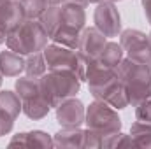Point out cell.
<instances>
[{"instance_id": "7c38bea8", "label": "cell", "mask_w": 151, "mask_h": 149, "mask_svg": "<svg viewBox=\"0 0 151 149\" xmlns=\"http://www.w3.org/2000/svg\"><path fill=\"white\" fill-rule=\"evenodd\" d=\"M83 4H77L72 0H63L62 2V16H63V27L83 30L84 21H86V12H84Z\"/></svg>"}, {"instance_id": "f1b7e54d", "label": "cell", "mask_w": 151, "mask_h": 149, "mask_svg": "<svg viewBox=\"0 0 151 149\" xmlns=\"http://www.w3.org/2000/svg\"><path fill=\"white\" fill-rule=\"evenodd\" d=\"M102 2H116V0H102Z\"/></svg>"}, {"instance_id": "f546056e", "label": "cell", "mask_w": 151, "mask_h": 149, "mask_svg": "<svg viewBox=\"0 0 151 149\" xmlns=\"http://www.w3.org/2000/svg\"><path fill=\"white\" fill-rule=\"evenodd\" d=\"M148 37H150V42H151V34H150V35H148Z\"/></svg>"}, {"instance_id": "ba28073f", "label": "cell", "mask_w": 151, "mask_h": 149, "mask_svg": "<svg viewBox=\"0 0 151 149\" xmlns=\"http://www.w3.org/2000/svg\"><path fill=\"white\" fill-rule=\"evenodd\" d=\"M91 95H93L95 98H99V100L107 102V104H109L111 107H114L116 111L125 109V107L130 105V102H128V95H127V90H125L123 82L118 79V75H116L114 79H111L107 84H104V86H100L99 90L91 91Z\"/></svg>"}, {"instance_id": "52a82bcc", "label": "cell", "mask_w": 151, "mask_h": 149, "mask_svg": "<svg viewBox=\"0 0 151 149\" xmlns=\"http://www.w3.org/2000/svg\"><path fill=\"white\" fill-rule=\"evenodd\" d=\"M21 111H23V105L18 93L0 91V137L7 135L12 130L14 121Z\"/></svg>"}, {"instance_id": "44dd1931", "label": "cell", "mask_w": 151, "mask_h": 149, "mask_svg": "<svg viewBox=\"0 0 151 149\" xmlns=\"http://www.w3.org/2000/svg\"><path fill=\"white\" fill-rule=\"evenodd\" d=\"M27 19H39V16L49 7L46 0H19Z\"/></svg>"}, {"instance_id": "8fae6325", "label": "cell", "mask_w": 151, "mask_h": 149, "mask_svg": "<svg viewBox=\"0 0 151 149\" xmlns=\"http://www.w3.org/2000/svg\"><path fill=\"white\" fill-rule=\"evenodd\" d=\"M27 19L19 0H5L0 4V30L7 35Z\"/></svg>"}, {"instance_id": "7402d4cb", "label": "cell", "mask_w": 151, "mask_h": 149, "mask_svg": "<svg viewBox=\"0 0 151 149\" xmlns=\"http://www.w3.org/2000/svg\"><path fill=\"white\" fill-rule=\"evenodd\" d=\"M119 146H135V144H134V139L130 135L121 133V132H114V133L102 137L100 148H119Z\"/></svg>"}, {"instance_id": "ac0fdd59", "label": "cell", "mask_w": 151, "mask_h": 149, "mask_svg": "<svg viewBox=\"0 0 151 149\" xmlns=\"http://www.w3.org/2000/svg\"><path fill=\"white\" fill-rule=\"evenodd\" d=\"M25 72L30 77H42L47 72V65H46V58H44L42 51L27 54V58H25Z\"/></svg>"}, {"instance_id": "5bb4252c", "label": "cell", "mask_w": 151, "mask_h": 149, "mask_svg": "<svg viewBox=\"0 0 151 149\" xmlns=\"http://www.w3.org/2000/svg\"><path fill=\"white\" fill-rule=\"evenodd\" d=\"M9 146H27V148H49V146H55V140L53 137H49L47 133L40 132V130H34V132H23V133H18L11 139Z\"/></svg>"}, {"instance_id": "d4e9b609", "label": "cell", "mask_w": 151, "mask_h": 149, "mask_svg": "<svg viewBox=\"0 0 151 149\" xmlns=\"http://www.w3.org/2000/svg\"><path fill=\"white\" fill-rule=\"evenodd\" d=\"M72 2L83 4V5H88V4H99V2H102V0H72Z\"/></svg>"}, {"instance_id": "4316f807", "label": "cell", "mask_w": 151, "mask_h": 149, "mask_svg": "<svg viewBox=\"0 0 151 149\" xmlns=\"http://www.w3.org/2000/svg\"><path fill=\"white\" fill-rule=\"evenodd\" d=\"M5 37H7V35H5V34L0 30V44H4V42H5Z\"/></svg>"}, {"instance_id": "4dcf8cb0", "label": "cell", "mask_w": 151, "mask_h": 149, "mask_svg": "<svg viewBox=\"0 0 151 149\" xmlns=\"http://www.w3.org/2000/svg\"><path fill=\"white\" fill-rule=\"evenodd\" d=\"M2 2H5V0H0V4H2Z\"/></svg>"}, {"instance_id": "ffe728a7", "label": "cell", "mask_w": 151, "mask_h": 149, "mask_svg": "<svg viewBox=\"0 0 151 149\" xmlns=\"http://www.w3.org/2000/svg\"><path fill=\"white\" fill-rule=\"evenodd\" d=\"M125 58V53H123V47L116 42H107L102 54L99 56V60L102 63H106L107 67H113V69H118V65L123 62Z\"/></svg>"}, {"instance_id": "1f68e13d", "label": "cell", "mask_w": 151, "mask_h": 149, "mask_svg": "<svg viewBox=\"0 0 151 149\" xmlns=\"http://www.w3.org/2000/svg\"><path fill=\"white\" fill-rule=\"evenodd\" d=\"M150 65H151V63H150Z\"/></svg>"}, {"instance_id": "2e32d148", "label": "cell", "mask_w": 151, "mask_h": 149, "mask_svg": "<svg viewBox=\"0 0 151 149\" xmlns=\"http://www.w3.org/2000/svg\"><path fill=\"white\" fill-rule=\"evenodd\" d=\"M39 21L44 28V32L47 34V37L53 39L56 35V32L63 27V16H62V4L60 5H49L40 16Z\"/></svg>"}, {"instance_id": "e0dca14e", "label": "cell", "mask_w": 151, "mask_h": 149, "mask_svg": "<svg viewBox=\"0 0 151 149\" xmlns=\"http://www.w3.org/2000/svg\"><path fill=\"white\" fill-rule=\"evenodd\" d=\"M21 105H23V112H25L30 119H42L44 116H47V112L51 111V105H49V102L44 98L42 93L37 95V97H34V98L23 100Z\"/></svg>"}, {"instance_id": "277c9868", "label": "cell", "mask_w": 151, "mask_h": 149, "mask_svg": "<svg viewBox=\"0 0 151 149\" xmlns=\"http://www.w3.org/2000/svg\"><path fill=\"white\" fill-rule=\"evenodd\" d=\"M84 123L88 126V130L99 133L100 137H106L109 133L119 132L121 130V119L118 116V111L111 107L107 102L104 100H95L84 116Z\"/></svg>"}, {"instance_id": "cb8c5ba5", "label": "cell", "mask_w": 151, "mask_h": 149, "mask_svg": "<svg viewBox=\"0 0 151 149\" xmlns=\"http://www.w3.org/2000/svg\"><path fill=\"white\" fill-rule=\"evenodd\" d=\"M142 7H144L146 19L150 21V25H151V0H142Z\"/></svg>"}, {"instance_id": "3957f363", "label": "cell", "mask_w": 151, "mask_h": 149, "mask_svg": "<svg viewBox=\"0 0 151 149\" xmlns=\"http://www.w3.org/2000/svg\"><path fill=\"white\" fill-rule=\"evenodd\" d=\"M47 34L44 32L39 19H25L19 27L7 34L5 44L9 49L27 56L32 53L42 51L47 46Z\"/></svg>"}, {"instance_id": "484cf974", "label": "cell", "mask_w": 151, "mask_h": 149, "mask_svg": "<svg viewBox=\"0 0 151 149\" xmlns=\"http://www.w3.org/2000/svg\"><path fill=\"white\" fill-rule=\"evenodd\" d=\"M47 2V5H60L63 0H46Z\"/></svg>"}, {"instance_id": "603a6c76", "label": "cell", "mask_w": 151, "mask_h": 149, "mask_svg": "<svg viewBox=\"0 0 151 149\" xmlns=\"http://www.w3.org/2000/svg\"><path fill=\"white\" fill-rule=\"evenodd\" d=\"M135 119L142 123H151V97L135 105Z\"/></svg>"}, {"instance_id": "6da1fadb", "label": "cell", "mask_w": 151, "mask_h": 149, "mask_svg": "<svg viewBox=\"0 0 151 149\" xmlns=\"http://www.w3.org/2000/svg\"><path fill=\"white\" fill-rule=\"evenodd\" d=\"M116 75L123 82L128 102L134 107L151 97V65L123 58V62L116 69Z\"/></svg>"}, {"instance_id": "9a60e30c", "label": "cell", "mask_w": 151, "mask_h": 149, "mask_svg": "<svg viewBox=\"0 0 151 149\" xmlns=\"http://www.w3.org/2000/svg\"><path fill=\"white\" fill-rule=\"evenodd\" d=\"M55 146L62 148H84L86 140V130H81L79 126H63L55 137Z\"/></svg>"}, {"instance_id": "4fadbf2b", "label": "cell", "mask_w": 151, "mask_h": 149, "mask_svg": "<svg viewBox=\"0 0 151 149\" xmlns=\"http://www.w3.org/2000/svg\"><path fill=\"white\" fill-rule=\"evenodd\" d=\"M0 72L4 77H18L25 72V56L7 47L0 53Z\"/></svg>"}, {"instance_id": "83f0119b", "label": "cell", "mask_w": 151, "mask_h": 149, "mask_svg": "<svg viewBox=\"0 0 151 149\" xmlns=\"http://www.w3.org/2000/svg\"><path fill=\"white\" fill-rule=\"evenodd\" d=\"M2 79H4V75H2V72H0V84H2Z\"/></svg>"}, {"instance_id": "7a4b0ae2", "label": "cell", "mask_w": 151, "mask_h": 149, "mask_svg": "<svg viewBox=\"0 0 151 149\" xmlns=\"http://www.w3.org/2000/svg\"><path fill=\"white\" fill-rule=\"evenodd\" d=\"M81 81L70 70H47L40 77V91L49 102L51 109L58 107L63 100L79 93Z\"/></svg>"}, {"instance_id": "9c48e42d", "label": "cell", "mask_w": 151, "mask_h": 149, "mask_svg": "<svg viewBox=\"0 0 151 149\" xmlns=\"http://www.w3.org/2000/svg\"><path fill=\"white\" fill-rule=\"evenodd\" d=\"M106 44H107V37H106L97 27H90V28L84 27L83 32H81V39H79L77 49H79L90 62H93V60H97V58L102 54Z\"/></svg>"}, {"instance_id": "d6986e66", "label": "cell", "mask_w": 151, "mask_h": 149, "mask_svg": "<svg viewBox=\"0 0 151 149\" xmlns=\"http://www.w3.org/2000/svg\"><path fill=\"white\" fill-rule=\"evenodd\" d=\"M130 137L139 148H151V123L135 121L130 128Z\"/></svg>"}, {"instance_id": "8992f818", "label": "cell", "mask_w": 151, "mask_h": 149, "mask_svg": "<svg viewBox=\"0 0 151 149\" xmlns=\"http://www.w3.org/2000/svg\"><path fill=\"white\" fill-rule=\"evenodd\" d=\"M93 21L107 39L118 37L121 34V18L114 2H99L93 12Z\"/></svg>"}, {"instance_id": "5b68a950", "label": "cell", "mask_w": 151, "mask_h": 149, "mask_svg": "<svg viewBox=\"0 0 151 149\" xmlns=\"http://www.w3.org/2000/svg\"><path fill=\"white\" fill-rule=\"evenodd\" d=\"M119 46L127 58L139 62V63H151V42L146 34L141 30H125L119 34Z\"/></svg>"}, {"instance_id": "30bf717a", "label": "cell", "mask_w": 151, "mask_h": 149, "mask_svg": "<svg viewBox=\"0 0 151 149\" xmlns=\"http://www.w3.org/2000/svg\"><path fill=\"white\" fill-rule=\"evenodd\" d=\"M84 116H86V111L81 100H77L76 97L63 100L56 107V121L62 126H81L84 123Z\"/></svg>"}]
</instances>
